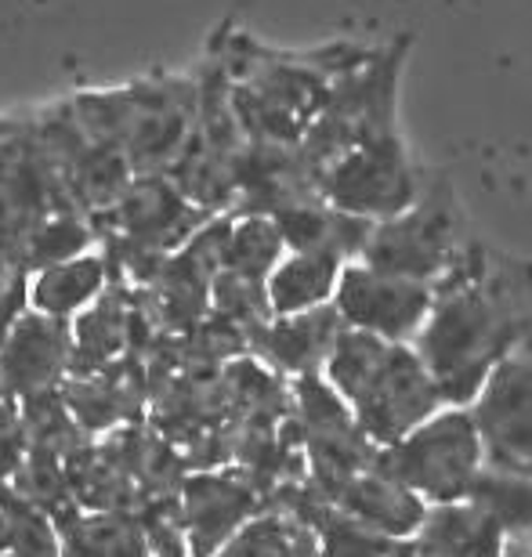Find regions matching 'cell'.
Listing matches in <instances>:
<instances>
[{
    "instance_id": "10",
    "label": "cell",
    "mask_w": 532,
    "mask_h": 557,
    "mask_svg": "<svg viewBox=\"0 0 532 557\" xmlns=\"http://www.w3.org/2000/svg\"><path fill=\"white\" fill-rule=\"evenodd\" d=\"M345 333V322L334 311V305H319L297 315H272L261 330L247 337V348L258 351V359L275 373H319L326 362L330 348Z\"/></svg>"
},
{
    "instance_id": "8",
    "label": "cell",
    "mask_w": 532,
    "mask_h": 557,
    "mask_svg": "<svg viewBox=\"0 0 532 557\" xmlns=\"http://www.w3.org/2000/svg\"><path fill=\"white\" fill-rule=\"evenodd\" d=\"M182 507L193 557H214L261 507V488L247 474H199L185 482Z\"/></svg>"
},
{
    "instance_id": "12",
    "label": "cell",
    "mask_w": 532,
    "mask_h": 557,
    "mask_svg": "<svg viewBox=\"0 0 532 557\" xmlns=\"http://www.w3.org/2000/svg\"><path fill=\"white\" fill-rule=\"evenodd\" d=\"M420 557H504L507 540L500 525L471 504V499H453V504H431L417 536L409 540Z\"/></svg>"
},
{
    "instance_id": "21",
    "label": "cell",
    "mask_w": 532,
    "mask_h": 557,
    "mask_svg": "<svg viewBox=\"0 0 532 557\" xmlns=\"http://www.w3.org/2000/svg\"><path fill=\"white\" fill-rule=\"evenodd\" d=\"M522 557H532V543H529V547L522 550Z\"/></svg>"
},
{
    "instance_id": "4",
    "label": "cell",
    "mask_w": 532,
    "mask_h": 557,
    "mask_svg": "<svg viewBox=\"0 0 532 557\" xmlns=\"http://www.w3.org/2000/svg\"><path fill=\"white\" fill-rule=\"evenodd\" d=\"M373 471L406 485L424 504L468 499L474 474L485 467L482 438L468 406H442L392 445H381Z\"/></svg>"
},
{
    "instance_id": "3",
    "label": "cell",
    "mask_w": 532,
    "mask_h": 557,
    "mask_svg": "<svg viewBox=\"0 0 532 557\" xmlns=\"http://www.w3.org/2000/svg\"><path fill=\"white\" fill-rule=\"evenodd\" d=\"M463 247H468V236H463L460 203L453 196V185L435 174L431 182L420 177V193L406 210L373 221L359 261L376 272L409 278V283L435 286Z\"/></svg>"
},
{
    "instance_id": "13",
    "label": "cell",
    "mask_w": 532,
    "mask_h": 557,
    "mask_svg": "<svg viewBox=\"0 0 532 557\" xmlns=\"http://www.w3.org/2000/svg\"><path fill=\"white\" fill-rule=\"evenodd\" d=\"M348 261H341L330 250H290L264 278L272 315H297V311L330 305L337 286V275Z\"/></svg>"
},
{
    "instance_id": "2",
    "label": "cell",
    "mask_w": 532,
    "mask_h": 557,
    "mask_svg": "<svg viewBox=\"0 0 532 557\" xmlns=\"http://www.w3.org/2000/svg\"><path fill=\"white\" fill-rule=\"evenodd\" d=\"M323 376L373 445L398 442L446 406L413 344L381 341L362 330L341 333L323 362Z\"/></svg>"
},
{
    "instance_id": "17",
    "label": "cell",
    "mask_w": 532,
    "mask_h": 557,
    "mask_svg": "<svg viewBox=\"0 0 532 557\" xmlns=\"http://www.w3.org/2000/svg\"><path fill=\"white\" fill-rule=\"evenodd\" d=\"M283 253L286 247H283V236H280V228H275V221L269 214H247V218L232 221L228 243H225V264H221V269L264 283L269 272L280 264Z\"/></svg>"
},
{
    "instance_id": "6",
    "label": "cell",
    "mask_w": 532,
    "mask_h": 557,
    "mask_svg": "<svg viewBox=\"0 0 532 557\" xmlns=\"http://www.w3.org/2000/svg\"><path fill=\"white\" fill-rule=\"evenodd\" d=\"M468 409L485 463L532 478V344H522L485 376Z\"/></svg>"
},
{
    "instance_id": "1",
    "label": "cell",
    "mask_w": 532,
    "mask_h": 557,
    "mask_svg": "<svg viewBox=\"0 0 532 557\" xmlns=\"http://www.w3.org/2000/svg\"><path fill=\"white\" fill-rule=\"evenodd\" d=\"M431 289L435 297L413 348L442 403L471 406L485 376L532 344V261L468 239Z\"/></svg>"
},
{
    "instance_id": "14",
    "label": "cell",
    "mask_w": 532,
    "mask_h": 557,
    "mask_svg": "<svg viewBox=\"0 0 532 557\" xmlns=\"http://www.w3.org/2000/svg\"><path fill=\"white\" fill-rule=\"evenodd\" d=\"M468 499L500 525L507 547H529L532 543V478L485 463L474 474Z\"/></svg>"
},
{
    "instance_id": "16",
    "label": "cell",
    "mask_w": 532,
    "mask_h": 557,
    "mask_svg": "<svg viewBox=\"0 0 532 557\" xmlns=\"http://www.w3.org/2000/svg\"><path fill=\"white\" fill-rule=\"evenodd\" d=\"M319 536L286 510L247 521L214 557H316Z\"/></svg>"
},
{
    "instance_id": "20",
    "label": "cell",
    "mask_w": 532,
    "mask_h": 557,
    "mask_svg": "<svg viewBox=\"0 0 532 557\" xmlns=\"http://www.w3.org/2000/svg\"><path fill=\"white\" fill-rule=\"evenodd\" d=\"M8 536H11V525H8V510H0V550H8Z\"/></svg>"
},
{
    "instance_id": "15",
    "label": "cell",
    "mask_w": 532,
    "mask_h": 557,
    "mask_svg": "<svg viewBox=\"0 0 532 557\" xmlns=\"http://www.w3.org/2000/svg\"><path fill=\"white\" fill-rule=\"evenodd\" d=\"M106 286V264L102 258H70L62 264H51L37 275V283L26 286L33 308L40 315L65 319L70 311L84 308L98 289Z\"/></svg>"
},
{
    "instance_id": "9",
    "label": "cell",
    "mask_w": 532,
    "mask_h": 557,
    "mask_svg": "<svg viewBox=\"0 0 532 557\" xmlns=\"http://www.w3.org/2000/svg\"><path fill=\"white\" fill-rule=\"evenodd\" d=\"M73 362V341L62 319L18 315L8 341L0 344V387L11 395L51 392L65 366Z\"/></svg>"
},
{
    "instance_id": "22",
    "label": "cell",
    "mask_w": 532,
    "mask_h": 557,
    "mask_svg": "<svg viewBox=\"0 0 532 557\" xmlns=\"http://www.w3.org/2000/svg\"><path fill=\"white\" fill-rule=\"evenodd\" d=\"M0 557H4V550H0ZM8 557H11V554H8Z\"/></svg>"
},
{
    "instance_id": "7",
    "label": "cell",
    "mask_w": 532,
    "mask_h": 557,
    "mask_svg": "<svg viewBox=\"0 0 532 557\" xmlns=\"http://www.w3.org/2000/svg\"><path fill=\"white\" fill-rule=\"evenodd\" d=\"M435 289L424 283L376 272L362 261H348L337 275L330 305L345 322V330L373 333L381 341L413 344L424 326Z\"/></svg>"
},
{
    "instance_id": "5",
    "label": "cell",
    "mask_w": 532,
    "mask_h": 557,
    "mask_svg": "<svg viewBox=\"0 0 532 557\" xmlns=\"http://www.w3.org/2000/svg\"><path fill=\"white\" fill-rule=\"evenodd\" d=\"M420 177L424 174L409 160L398 127H387L351 145L334 163H326L316 174V193L334 210L366 221H384L413 203Z\"/></svg>"
},
{
    "instance_id": "11",
    "label": "cell",
    "mask_w": 532,
    "mask_h": 557,
    "mask_svg": "<svg viewBox=\"0 0 532 557\" xmlns=\"http://www.w3.org/2000/svg\"><path fill=\"white\" fill-rule=\"evenodd\" d=\"M330 504L345 518L381 532L387 540H413L420 521L428 515L424 499L417 493H409L406 485L384 478L381 471H373V467L351 474L348 482L330 496Z\"/></svg>"
},
{
    "instance_id": "19",
    "label": "cell",
    "mask_w": 532,
    "mask_h": 557,
    "mask_svg": "<svg viewBox=\"0 0 532 557\" xmlns=\"http://www.w3.org/2000/svg\"><path fill=\"white\" fill-rule=\"evenodd\" d=\"M87 239H91V232H87L76 218L44 221V225L26 239V258H29V264H37V269H51V264L76 258V253L87 247Z\"/></svg>"
},
{
    "instance_id": "18",
    "label": "cell",
    "mask_w": 532,
    "mask_h": 557,
    "mask_svg": "<svg viewBox=\"0 0 532 557\" xmlns=\"http://www.w3.org/2000/svg\"><path fill=\"white\" fill-rule=\"evenodd\" d=\"M131 333L127 311H120V297H102L98 305L81 315L73 337V366L76 370H95L120 355Z\"/></svg>"
}]
</instances>
